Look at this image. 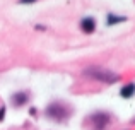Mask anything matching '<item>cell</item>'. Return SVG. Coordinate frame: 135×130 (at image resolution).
Here are the masks:
<instances>
[{"label": "cell", "mask_w": 135, "mask_h": 130, "mask_svg": "<svg viewBox=\"0 0 135 130\" xmlns=\"http://www.w3.org/2000/svg\"><path fill=\"white\" fill-rule=\"evenodd\" d=\"M87 75H91L92 79L96 80H101V82H106V84H113L120 79L118 74L111 72V70H106V69H87L86 70Z\"/></svg>", "instance_id": "obj_1"}, {"label": "cell", "mask_w": 135, "mask_h": 130, "mask_svg": "<svg viewBox=\"0 0 135 130\" xmlns=\"http://www.w3.org/2000/svg\"><path fill=\"white\" fill-rule=\"evenodd\" d=\"M46 115H48L50 118H53V120H56V122H62V120H65L67 118V110H65V106H62V104H58V103H53V104H50L48 106V110H46Z\"/></svg>", "instance_id": "obj_2"}, {"label": "cell", "mask_w": 135, "mask_h": 130, "mask_svg": "<svg viewBox=\"0 0 135 130\" xmlns=\"http://www.w3.org/2000/svg\"><path fill=\"white\" fill-rule=\"evenodd\" d=\"M91 120H92V123H94V128L96 130H103L106 125H108L109 117H108V115H104V113H96Z\"/></svg>", "instance_id": "obj_3"}, {"label": "cell", "mask_w": 135, "mask_h": 130, "mask_svg": "<svg viewBox=\"0 0 135 130\" xmlns=\"http://www.w3.org/2000/svg\"><path fill=\"white\" fill-rule=\"evenodd\" d=\"M80 27L84 29V33H92V31L96 29V21L92 19V17H84V19L80 21Z\"/></svg>", "instance_id": "obj_4"}, {"label": "cell", "mask_w": 135, "mask_h": 130, "mask_svg": "<svg viewBox=\"0 0 135 130\" xmlns=\"http://www.w3.org/2000/svg\"><path fill=\"white\" fill-rule=\"evenodd\" d=\"M120 94H122L123 98H132L135 94V84H127L125 87H122Z\"/></svg>", "instance_id": "obj_5"}, {"label": "cell", "mask_w": 135, "mask_h": 130, "mask_svg": "<svg viewBox=\"0 0 135 130\" xmlns=\"http://www.w3.org/2000/svg\"><path fill=\"white\" fill-rule=\"evenodd\" d=\"M123 21H127V17L115 16V14H109V16L106 17V24H108V26H113V24H116V22H123Z\"/></svg>", "instance_id": "obj_6"}, {"label": "cell", "mask_w": 135, "mask_h": 130, "mask_svg": "<svg viewBox=\"0 0 135 130\" xmlns=\"http://www.w3.org/2000/svg\"><path fill=\"white\" fill-rule=\"evenodd\" d=\"M12 103L16 104V106H21V104L27 103V96H26L24 93H17V94H14V98H12Z\"/></svg>", "instance_id": "obj_7"}, {"label": "cell", "mask_w": 135, "mask_h": 130, "mask_svg": "<svg viewBox=\"0 0 135 130\" xmlns=\"http://www.w3.org/2000/svg\"><path fill=\"white\" fill-rule=\"evenodd\" d=\"M38 2V0H19V3H22V5H29V3H34Z\"/></svg>", "instance_id": "obj_8"}]
</instances>
